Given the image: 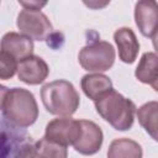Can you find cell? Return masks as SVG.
<instances>
[{
    "instance_id": "cell-7",
    "label": "cell",
    "mask_w": 158,
    "mask_h": 158,
    "mask_svg": "<svg viewBox=\"0 0 158 158\" xmlns=\"http://www.w3.org/2000/svg\"><path fill=\"white\" fill-rule=\"evenodd\" d=\"M79 120L70 118L69 116H60V118H53L46 126L44 137L63 147L73 146L80 136Z\"/></svg>"
},
{
    "instance_id": "cell-19",
    "label": "cell",
    "mask_w": 158,
    "mask_h": 158,
    "mask_svg": "<svg viewBox=\"0 0 158 158\" xmlns=\"http://www.w3.org/2000/svg\"><path fill=\"white\" fill-rule=\"evenodd\" d=\"M21 6L30 10H41L48 2V0H17Z\"/></svg>"
},
{
    "instance_id": "cell-10",
    "label": "cell",
    "mask_w": 158,
    "mask_h": 158,
    "mask_svg": "<svg viewBox=\"0 0 158 158\" xmlns=\"http://www.w3.org/2000/svg\"><path fill=\"white\" fill-rule=\"evenodd\" d=\"M80 122V136L77 139V142L73 144L74 149L81 154L90 156L95 154L98 151H100L102 141H104V133L101 128L93 121L89 120H79Z\"/></svg>"
},
{
    "instance_id": "cell-22",
    "label": "cell",
    "mask_w": 158,
    "mask_h": 158,
    "mask_svg": "<svg viewBox=\"0 0 158 158\" xmlns=\"http://www.w3.org/2000/svg\"><path fill=\"white\" fill-rule=\"evenodd\" d=\"M0 2H1V0H0Z\"/></svg>"
},
{
    "instance_id": "cell-6",
    "label": "cell",
    "mask_w": 158,
    "mask_h": 158,
    "mask_svg": "<svg viewBox=\"0 0 158 158\" xmlns=\"http://www.w3.org/2000/svg\"><path fill=\"white\" fill-rule=\"evenodd\" d=\"M16 126L6 125L0 122V157L6 156H20L32 157V146L30 141H25L27 136L25 132L16 131Z\"/></svg>"
},
{
    "instance_id": "cell-12",
    "label": "cell",
    "mask_w": 158,
    "mask_h": 158,
    "mask_svg": "<svg viewBox=\"0 0 158 158\" xmlns=\"http://www.w3.org/2000/svg\"><path fill=\"white\" fill-rule=\"evenodd\" d=\"M114 41L118 49V58L127 64H132L139 52V42L130 27H120L114 33Z\"/></svg>"
},
{
    "instance_id": "cell-1",
    "label": "cell",
    "mask_w": 158,
    "mask_h": 158,
    "mask_svg": "<svg viewBox=\"0 0 158 158\" xmlns=\"http://www.w3.org/2000/svg\"><path fill=\"white\" fill-rule=\"evenodd\" d=\"M96 112L117 131H127L133 126L136 105L118 91L109 90L94 101Z\"/></svg>"
},
{
    "instance_id": "cell-18",
    "label": "cell",
    "mask_w": 158,
    "mask_h": 158,
    "mask_svg": "<svg viewBox=\"0 0 158 158\" xmlns=\"http://www.w3.org/2000/svg\"><path fill=\"white\" fill-rule=\"evenodd\" d=\"M17 70V60L10 54L0 49V79H11Z\"/></svg>"
},
{
    "instance_id": "cell-21",
    "label": "cell",
    "mask_w": 158,
    "mask_h": 158,
    "mask_svg": "<svg viewBox=\"0 0 158 158\" xmlns=\"http://www.w3.org/2000/svg\"><path fill=\"white\" fill-rule=\"evenodd\" d=\"M7 91H9V89H7L5 85H1V84H0V110H2L4 101H5V96H6Z\"/></svg>"
},
{
    "instance_id": "cell-15",
    "label": "cell",
    "mask_w": 158,
    "mask_h": 158,
    "mask_svg": "<svg viewBox=\"0 0 158 158\" xmlns=\"http://www.w3.org/2000/svg\"><path fill=\"white\" fill-rule=\"evenodd\" d=\"M137 118L144 131L154 139H158V102L148 101L137 110Z\"/></svg>"
},
{
    "instance_id": "cell-5",
    "label": "cell",
    "mask_w": 158,
    "mask_h": 158,
    "mask_svg": "<svg viewBox=\"0 0 158 158\" xmlns=\"http://www.w3.org/2000/svg\"><path fill=\"white\" fill-rule=\"evenodd\" d=\"M16 26L20 30V33L31 38L32 41H44L53 31L51 21L40 10L25 9L20 11L17 15Z\"/></svg>"
},
{
    "instance_id": "cell-17",
    "label": "cell",
    "mask_w": 158,
    "mask_h": 158,
    "mask_svg": "<svg viewBox=\"0 0 158 158\" xmlns=\"http://www.w3.org/2000/svg\"><path fill=\"white\" fill-rule=\"evenodd\" d=\"M68 156L67 147L54 143L46 137L41 138L32 146V157H57L65 158Z\"/></svg>"
},
{
    "instance_id": "cell-4",
    "label": "cell",
    "mask_w": 158,
    "mask_h": 158,
    "mask_svg": "<svg viewBox=\"0 0 158 158\" xmlns=\"http://www.w3.org/2000/svg\"><path fill=\"white\" fill-rule=\"evenodd\" d=\"M115 57V48L110 42L94 41L80 49L78 60L86 72L101 73L109 70L114 65Z\"/></svg>"
},
{
    "instance_id": "cell-8",
    "label": "cell",
    "mask_w": 158,
    "mask_h": 158,
    "mask_svg": "<svg viewBox=\"0 0 158 158\" xmlns=\"http://www.w3.org/2000/svg\"><path fill=\"white\" fill-rule=\"evenodd\" d=\"M17 78L28 85H38L43 83L48 74H49V67L38 56L31 54L17 63Z\"/></svg>"
},
{
    "instance_id": "cell-16",
    "label": "cell",
    "mask_w": 158,
    "mask_h": 158,
    "mask_svg": "<svg viewBox=\"0 0 158 158\" xmlns=\"http://www.w3.org/2000/svg\"><path fill=\"white\" fill-rule=\"evenodd\" d=\"M142 154V147L130 138L114 139L107 151L109 158H141Z\"/></svg>"
},
{
    "instance_id": "cell-3",
    "label": "cell",
    "mask_w": 158,
    "mask_h": 158,
    "mask_svg": "<svg viewBox=\"0 0 158 158\" xmlns=\"http://www.w3.org/2000/svg\"><path fill=\"white\" fill-rule=\"evenodd\" d=\"M41 99L46 110L56 116H72L80 104L77 89L64 79L44 84L41 89Z\"/></svg>"
},
{
    "instance_id": "cell-13",
    "label": "cell",
    "mask_w": 158,
    "mask_h": 158,
    "mask_svg": "<svg viewBox=\"0 0 158 158\" xmlns=\"http://www.w3.org/2000/svg\"><path fill=\"white\" fill-rule=\"evenodd\" d=\"M135 75L141 83L151 85L154 91L158 90V57L154 52L143 53Z\"/></svg>"
},
{
    "instance_id": "cell-20",
    "label": "cell",
    "mask_w": 158,
    "mask_h": 158,
    "mask_svg": "<svg viewBox=\"0 0 158 158\" xmlns=\"http://www.w3.org/2000/svg\"><path fill=\"white\" fill-rule=\"evenodd\" d=\"M81 1L90 10H101L106 7L111 0H81Z\"/></svg>"
},
{
    "instance_id": "cell-14",
    "label": "cell",
    "mask_w": 158,
    "mask_h": 158,
    "mask_svg": "<svg viewBox=\"0 0 158 158\" xmlns=\"http://www.w3.org/2000/svg\"><path fill=\"white\" fill-rule=\"evenodd\" d=\"M81 89L84 94L93 101L101 98L105 93L112 89V81L111 79L101 73H93L86 74L81 78L80 81Z\"/></svg>"
},
{
    "instance_id": "cell-2",
    "label": "cell",
    "mask_w": 158,
    "mask_h": 158,
    "mask_svg": "<svg viewBox=\"0 0 158 158\" xmlns=\"http://www.w3.org/2000/svg\"><path fill=\"white\" fill-rule=\"evenodd\" d=\"M2 114L5 120L19 128H26L33 125L38 117V105L33 94L23 88L9 89Z\"/></svg>"
},
{
    "instance_id": "cell-11",
    "label": "cell",
    "mask_w": 158,
    "mask_h": 158,
    "mask_svg": "<svg viewBox=\"0 0 158 158\" xmlns=\"http://www.w3.org/2000/svg\"><path fill=\"white\" fill-rule=\"evenodd\" d=\"M33 41L17 32H7L0 41V49L10 54L17 62L33 54Z\"/></svg>"
},
{
    "instance_id": "cell-9",
    "label": "cell",
    "mask_w": 158,
    "mask_h": 158,
    "mask_svg": "<svg viewBox=\"0 0 158 158\" xmlns=\"http://www.w3.org/2000/svg\"><path fill=\"white\" fill-rule=\"evenodd\" d=\"M158 5L156 0H138L135 6V21L144 37L156 38Z\"/></svg>"
}]
</instances>
